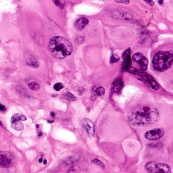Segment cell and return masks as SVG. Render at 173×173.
I'll return each instance as SVG.
<instances>
[{"label":"cell","instance_id":"obj_1","mask_svg":"<svg viewBox=\"0 0 173 173\" xmlns=\"http://www.w3.org/2000/svg\"><path fill=\"white\" fill-rule=\"evenodd\" d=\"M159 117L157 109L153 107L144 106L131 111L128 115L129 122L134 126H141L156 122Z\"/></svg>","mask_w":173,"mask_h":173},{"label":"cell","instance_id":"obj_2","mask_svg":"<svg viewBox=\"0 0 173 173\" xmlns=\"http://www.w3.org/2000/svg\"><path fill=\"white\" fill-rule=\"evenodd\" d=\"M48 49L54 58L61 59L72 54L73 46L68 39L57 36L52 38L49 40Z\"/></svg>","mask_w":173,"mask_h":173},{"label":"cell","instance_id":"obj_3","mask_svg":"<svg viewBox=\"0 0 173 173\" xmlns=\"http://www.w3.org/2000/svg\"><path fill=\"white\" fill-rule=\"evenodd\" d=\"M173 61V50L159 51L153 58V67L156 71L164 72L171 66Z\"/></svg>","mask_w":173,"mask_h":173},{"label":"cell","instance_id":"obj_4","mask_svg":"<svg viewBox=\"0 0 173 173\" xmlns=\"http://www.w3.org/2000/svg\"><path fill=\"white\" fill-rule=\"evenodd\" d=\"M144 168L148 173H171L170 166L163 163L149 162L145 164Z\"/></svg>","mask_w":173,"mask_h":173},{"label":"cell","instance_id":"obj_5","mask_svg":"<svg viewBox=\"0 0 173 173\" xmlns=\"http://www.w3.org/2000/svg\"><path fill=\"white\" fill-rule=\"evenodd\" d=\"M165 134V130L162 128H155L147 131L144 134V137L150 141H156L162 138Z\"/></svg>","mask_w":173,"mask_h":173},{"label":"cell","instance_id":"obj_6","mask_svg":"<svg viewBox=\"0 0 173 173\" xmlns=\"http://www.w3.org/2000/svg\"><path fill=\"white\" fill-rule=\"evenodd\" d=\"M14 162L13 156L10 153L0 151V167L9 168L11 167Z\"/></svg>","mask_w":173,"mask_h":173},{"label":"cell","instance_id":"obj_7","mask_svg":"<svg viewBox=\"0 0 173 173\" xmlns=\"http://www.w3.org/2000/svg\"><path fill=\"white\" fill-rule=\"evenodd\" d=\"M132 60L136 62L140 69L143 71H145L147 69L148 61L147 58L140 53H136L134 55Z\"/></svg>","mask_w":173,"mask_h":173},{"label":"cell","instance_id":"obj_8","mask_svg":"<svg viewBox=\"0 0 173 173\" xmlns=\"http://www.w3.org/2000/svg\"><path fill=\"white\" fill-rule=\"evenodd\" d=\"M82 124L83 127L85 129L88 136L90 138L94 137L95 133V127L93 121L89 119L85 118L82 120Z\"/></svg>","mask_w":173,"mask_h":173},{"label":"cell","instance_id":"obj_9","mask_svg":"<svg viewBox=\"0 0 173 173\" xmlns=\"http://www.w3.org/2000/svg\"><path fill=\"white\" fill-rule=\"evenodd\" d=\"M138 74L146 81L152 88L155 90H158L159 89V84L151 75L146 72H139Z\"/></svg>","mask_w":173,"mask_h":173},{"label":"cell","instance_id":"obj_10","mask_svg":"<svg viewBox=\"0 0 173 173\" xmlns=\"http://www.w3.org/2000/svg\"><path fill=\"white\" fill-rule=\"evenodd\" d=\"M88 22L89 21L87 18L81 17L79 18L75 21L74 25L75 26L78 30H82L84 28L85 25H86L88 23Z\"/></svg>","mask_w":173,"mask_h":173},{"label":"cell","instance_id":"obj_11","mask_svg":"<svg viewBox=\"0 0 173 173\" xmlns=\"http://www.w3.org/2000/svg\"><path fill=\"white\" fill-rule=\"evenodd\" d=\"M11 127L16 130H21L24 128L23 124L19 120H13L11 121Z\"/></svg>","mask_w":173,"mask_h":173},{"label":"cell","instance_id":"obj_12","mask_svg":"<svg viewBox=\"0 0 173 173\" xmlns=\"http://www.w3.org/2000/svg\"><path fill=\"white\" fill-rule=\"evenodd\" d=\"M124 62H123V68L125 70L128 71L129 69L131 67V58L130 56H128L124 58Z\"/></svg>","mask_w":173,"mask_h":173},{"label":"cell","instance_id":"obj_13","mask_svg":"<svg viewBox=\"0 0 173 173\" xmlns=\"http://www.w3.org/2000/svg\"><path fill=\"white\" fill-rule=\"evenodd\" d=\"M113 88L115 91H118L121 89L123 86V83L120 79H117L114 82L113 84Z\"/></svg>","mask_w":173,"mask_h":173},{"label":"cell","instance_id":"obj_14","mask_svg":"<svg viewBox=\"0 0 173 173\" xmlns=\"http://www.w3.org/2000/svg\"><path fill=\"white\" fill-rule=\"evenodd\" d=\"M27 119L25 116L21 114H16L13 116L11 119V121L13 120H19V121H25Z\"/></svg>","mask_w":173,"mask_h":173},{"label":"cell","instance_id":"obj_15","mask_svg":"<svg viewBox=\"0 0 173 173\" xmlns=\"http://www.w3.org/2000/svg\"><path fill=\"white\" fill-rule=\"evenodd\" d=\"M63 96L66 100L70 101H75L77 100L76 97H75L73 94H71L69 92H65L63 95Z\"/></svg>","mask_w":173,"mask_h":173},{"label":"cell","instance_id":"obj_16","mask_svg":"<svg viewBox=\"0 0 173 173\" xmlns=\"http://www.w3.org/2000/svg\"><path fill=\"white\" fill-rule=\"evenodd\" d=\"M105 89L104 87L101 86L98 87L95 91L96 94L98 96H102L104 95L105 94Z\"/></svg>","mask_w":173,"mask_h":173},{"label":"cell","instance_id":"obj_17","mask_svg":"<svg viewBox=\"0 0 173 173\" xmlns=\"http://www.w3.org/2000/svg\"><path fill=\"white\" fill-rule=\"evenodd\" d=\"M29 87L32 90H37L39 89L40 85L38 83L33 82L29 84Z\"/></svg>","mask_w":173,"mask_h":173},{"label":"cell","instance_id":"obj_18","mask_svg":"<svg viewBox=\"0 0 173 173\" xmlns=\"http://www.w3.org/2000/svg\"><path fill=\"white\" fill-rule=\"evenodd\" d=\"M55 4L60 9H62L64 6V2L63 1H53Z\"/></svg>","mask_w":173,"mask_h":173},{"label":"cell","instance_id":"obj_19","mask_svg":"<svg viewBox=\"0 0 173 173\" xmlns=\"http://www.w3.org/2000/svg\"><path fill=\"white\" fill-rule=\"evenodd\" d=\"M64 87L63 84L61 83H57L54 86V88L56 90L59 91Z\"/></svg>","mask_w":173,"mask_h":173},{"label":"cell","instance_id":"obj_20","mask_svg":"<svg viewBox=\"0 0 173 173\" xmlns=\"http://www.w3.org/2000/svg\"><path fill=\"white\" fill-rule=\"evenodd\" d=\"M120 59L119 57L116 55V54H113L110 58V62L111 63H115L116 62H117Z\"/></svg>","mask_w":173,"mask_h":173},{"label":"cell","instance_id":"obj_21","mask_svg":"<svg viewBox=\"0 0 173 173\" xmlns=\"http://www.w3.org/2000/svg\"><path fill=\"white\" fill-rule=\"evenodd\" d=\"M92 163L97 165H98L99 166H100L102 168H105V166L104 165V164L100 160L98 159H94L93 161H92Z\"/></svg>","mask_w":173,"mask_h":173},{"label":"cell","instance_id":"obj_22","mask_svg":"<svg viewBox=\"0 0 173 173\" xmlns=\"http://www.w3.org/2000/svg\"><path fill=\"white\" fill-rule=\"evenodd\" d=\"M29 65H30L32 66L35 67V68H37L39 66V63L38 62V61L34 59H32V61L29 62V63H28Z\"/></svg>","mask_w":173,"mask_h":173},{"label":"cell","instance_id":"obj_23","mask_svg":"<svg viewBox=\"0 0 173 173\" xmlns=\"http://www.w3.org/2000/svg\"><path fill=\"white\" fill-rule=\"evenodd\" d=\"M130 49H127L126 50H125L124 52V53L122 55V57L123 58H125V57H126L128 56H130Z\"/></svg>","mask_w":173,"mask_h":173},{"label":"cell","instance_id":"obj_24","mask_svg":"<svg viewBox=\"0 0 173 173\" xmlns=\"http://www.w3.org/2000/svg\"><path fill=\"white\" fill-rule=\"evenodd\" d=\"M6 111V108L5 107V106L0 104V114L5 112Z\"/></svg>","mask_w":173,"mask_h":173},{"label":"cell","instance_id":"obj_25","mask_svg":"<svg viewBox=\"0 0 173 173\" xmlns=\"http://www.w3.org/2000/svg\"><path fill=\"white\" fill-rule=\"evenodd\" d=\"M115 2L119 3H122L125 4H128L129 3V1H115Z\"/></svg>","mask_w":173,"mask_h":173},{"label":"cell","instance_id":"obj_26","mask_svg":"<svg viewBox=\"0 0 173 173\" xmlns=\"http://www.w3.org/2000/svg\"><path fill=\"white\" fill-rule=\"evenodd\" d=\"M145 2H146L148 4H149V5H150V6H153L154 5V2L153 1H150V0H149V1H145Z\"/></svg>","mask_w":173,"mask_h":173},{"label":"cell","instance_id":"obj_27","mask_svg":"<svg viewBox=\"0 0 173 173\" xmlns=\"http://www.w3.org/2000/svg\"><path fill=\"white\" fill-rule=\"evenodd\" d=\"M50 115H51V116L52 117H54L56 116V114H55V112H51L50 113Z\"/></svg>","mask_w":173,"mask_h":173},{"label":"cell","instance_id":"obj_28","mask_svg":"<svg viewBox=\"0 0 173 173\" xmlns=\"http://www.w3.org/2000/svg\"><path fill=\"white\" fill-rule=\"evenodd\" d=\"M47 122L49 123H52L54 122V120H47Z\"/></svg>","mask_w":173,"mask_h":173},{"label":"cell","instance_id":"obj_29","mask_svg":"<svg viewBox=\"0 0 173 173\" xmlns=\"http://www.w3.org/2000/svg\"><path fill=\"white\" fill-rule=\"evenodd\" d=\"M158 2L160 5H162L163 3V1H158Z\"/></svg>","mask_w":173,"mask_h":173},{"label":"cell","instance_id":"obj_30","mask_svg":"<svg viewBox=\"0 0 173 173\" xmlns=\"http://www.w3.org/2000/svg\"><path fill=\"white\" fill-rule=\"evenodd\" d=\"M42 132H39V134H38V136L39 137H41V136H42Z\"/></svg>","mask_w":173,"mask_h":173},{"label":"cell","instance_id":"obj_31","mask_svg":"<svg viewBox=\"0 0 173 173\" xmlns=\"http://www.w3.org/2000/svg\"><path fill=\"white\" fill-rule=\"evenodd\" d=\"M42 162H43V159H42V158H40V159H39V162L40 163H42Z\"/></svg>","mask_w":173,"mask_h":173},{"label":"cell","instance_id":"obj_32","mask_svg":"<svg viewBox=\"0 0 173 173\" xmlns=\"http://www.w3.org/2000/svg\"><path fill=\"white\" fill-rule=\"evenodd\" d=\"M51 96H52V97H57V96H58V95H57V94H56V95H51Z\"/></svg>","mask_w":173,"mask_h":173},{"label":"cell","instance_id":"obj_33","mask_svg":"<svg viewBox=\"0 0 173 173\" xmlns=\"http://www.w3.org/2000/svg\"><path fill=\"white\" fill-rule=\"evenodd\" d=\"M43 163H44V165H46V164H47V161H46V159H45V160L44 161V162H43Z\"/></svg>","mask_w":173,"mask_h":173},{"label":"cell","instance_id":"obj_34","mask_svg":"<svg viewBox=\"0 0 173 173\" xmlns=\"http://www.w3.org/2000/svg\"><path fill=\"white\" fill-rule=\"evenodd\" d=\"M39 124H37V125H36V127H37V128H39Z\"/></svg>","mask_w":173,"mask_h":173},{"label":"cell","instance_id":"obj_35","mask_svg":"<svg viewBox=\"0 0 173 173\" xmlns=\"http://www.w3.org/2000/svg\"><path fill=\"white\" fill-rule=\"evenodd\" d=\"M0 125L1 126H3V123H2V122L0 121Z\"/></svg>","mask_w":173,"mask_h":173},{"label":"cell","instance_id":"obj_36","mask_svg":"<svg viewBox=\"0 0 173 173\" xmlns=\"http://www.w3.org/2000/svg\"><path fill=\"white\" fill-rule=\"evenodd\" d=\"M0 104H1V103H0Z\"/></svg>","mask_w":173,"mask_h":173}]
</instances>
